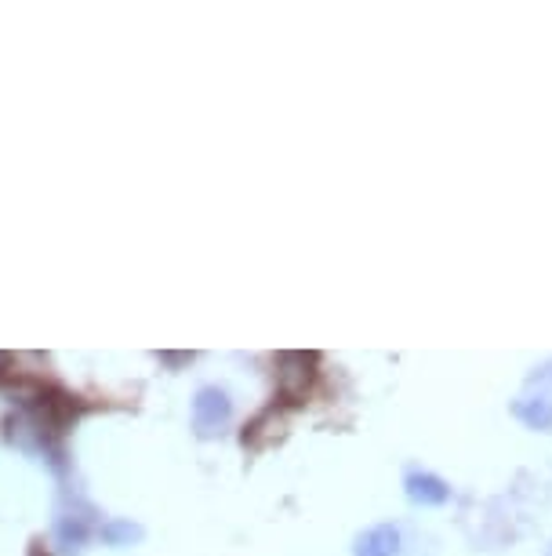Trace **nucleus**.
<instances>
[{
    "label": "nucleus",
    "instance_id": "obj_1",
    "mask_svg": "<svg viewBox=\"0 0 552 556\" xmlns=\"http://www.w3.org/2000/svg\"><path fill=\"white\" fill-rule=\"evenodd\" d=\"M317 353H280L277 356V390L284 401H306L309 386L317 382Z\"/></svg>",
    "mask_w": 552,
    "mask_h": 556
},
{
    "label": "nucleus",
    "instance_id": "obj_2",
    "mask_svg": "<svg viewBox=\"0 0 552 556\" xmlns=\"http://www.w3.org/2000/svg\"><path fill=\"white\" fill-rule=\"evenodd\" d=\"M229 415H233V401H229L226 390H218V386H204V390H196L193 396V429L201 440H211L226 429Z\"/></svg>",
    "mask_w": 552,
    "mask_h": 556
},
{
    "label": "nucleus",
    "instance_id": "obj_3",
    "mask_svg": "<svg viewBox=\"0 0 552 556\" xmlns=\"http://www.w3.org/2000/svg\"><path fill=\"white\" fill-rule=\"evenodd\" d=\"M403 491H408V498L414 506H447V502H451L447 480H440L436 473H425V469H411V473L403 477Z\"/></svg>",
    "mask_w": 552,
    "mask_h": 556
},
{
    "label": "nucleus",
    "instance_id": "obj_4",
    "mask_svg": "<svg viewBox=\"0 0 552 556\" xmlns=\"http://www.w3.org/2000/svg\"><path fill=\"white\" fill-rule=\"evenodd\" d=\"M95 509H69V513H62L59 523H55V534H59V542L66 545V549H77V545H85L91 534H95Z\"/></svg>",
    "mask_w": 552,
    "mask_h": 556
},
{
    "label": "nucleus",
    "instance_id": "obj_5",
    "mask_svg": "<svg viewBox=\"0 0 552 556\" xmlns=\"http://www.w3.org/2000/svg\"><path fill=\"white\" fill-rule=\"evenodd\" d=\"M397 553H400V531L393 523L368 528L352 542V556H397Z\"/></svg>",
    "mask_w": 552,
    "mask_h": 556
},
{
    "label": "nucleus",
    "instance_id": "obj_6",
    "mask_svg": "<svg viewBox=\"0 0 552 556\" xmlns=\"http://www.w3.org/2000/svg\"><path fill=\"white\" fill-rule=\"evenodd\" d=\"M513 415L527 429H552V401H545V396H527V401H516Z\"/></svg>",
    "mask_w": 552,
    "mask_h": 556
},
{
    "label": "nucleus",
    "instance_id": "obj_7",
    "mask_svg": "<svg viewBox=\"0 0 552 556\" xmlns=\"http://www.w3.org/2000/svg\"><path fill=\"white\" fill-rule=\"evenodd\" d=\"M142 534H145L142 523L124 520V517H110V520L99 523V539L106 545H131V542H139Z\"/></svg>",
    "mask_w": 552,
    "mask_h": 556
},
{
    "label": "nucleus",
    "instance_id": "obj_8",
    "mask_svg": "<svg viewBox=\"0 0 552 556\" xmlns=\"http://www.w3.org/2000/svg\"><path fill=\"white\" fill-rule=\"evenodd\" d=\"M549 556H552V553H549Z\"/></svg>",
    "mask_w": 552,
    "mask_h": 556
}]
</instances>
